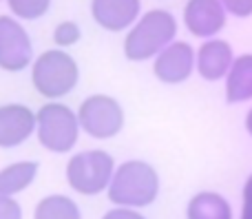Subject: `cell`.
I'll use <instances>...</instances> for the list:
<instances>
[{
    "mask_svg": "<svg viewBox=\"0 0 252 219\" xmlns=\"http://www.w3.org/2000/svg\"><path fill=\"white\" fill-rule=\"evenodd\" d=\"M246 131H248L252 137V109L248 111V115H246Z\"/></svg>",
    "mask_w": 252,
    "mask_h": 219,
    "instance_id": "cell-23",
    "label": "cell"
},
{
    "mask_svg": "<svg viewBox=\"0 0 252 219\" xmlns=\"http://www.w3.org/2000/svg\"><path fill=\"white\" fill-rule=\"evenodd\" d=\"M188 219H232V206L223 195L213 190H201L192 195L186 206Z\"/></svg>",
    "mask_w": 252,
    "mask_h": 219,
    "instance_id": "cell-14",
    "label": "cell"
},
{
    "mask_svg": "<svg viewBox=\"0 0 252 219\" xmlns=\"http://www.w3.org/2000/svg\"><path fill=\"white\" fill-rule=\"evenodd\" d=\"M102 219H146L142 213H137V208H126V206H115L109 213H104Z\"/></svg>",
    "mask_w": 252,
    "mask_h": 219,
    "instance_id": "cell-21",
    "label": "cell"
},
{
    "mask_svg": "<svg viewBox=\"0 0 252 219\" xmlns=\"http://www.w3.org/2000/svg\"><path fill=\"white\" fill-rule=\"evenodd\" d=\"M252 100V53L237 56L226 73V102L241 104Z\"/></svg>",
    "mask_w": 252,
    "mask_h": 219,
    "instance_id": "cell-13",
    "label": "cell"
},
{
    "mask_svg": "<svg viewBox=\"0 0 252 219\" xmlns=\"http://www.w3.org/2000/svg\"><path fill=\"white\" fill-rule=\"evenodd\" d=\"M35 131V113L25 104L0 106V149L25 144Z\"/></svg>",
    "mask_w": 252,
    "mask_h": 219,
    "instance_id": "cell-10",
    "label": "cell"
},
{
    "mask_svg": "<svg viewBox=\"0 0 252 219\" xmlns=\"http://www.w3.org/2000/svg\"><path fill=\"white\" fill-rule=\"evenodd\" d=\"M33 62V44L27 29L13 16H0V69L25 71Z\"/></svg>",
    "mask_w": 252,
    "mask_h": 219,
    "instance_id": "cell-7",
    "label": "cell"
},
{
    "mask_svg": "<svg viewBox=\"0 0 252 219\" xmlns=\"http://www.w3.org/2000/svg\"><path fill=\"white\" fill-rule=\"evenodd\" d=\"M33 219H82L78 204L66 195H49L38 202Z\"/></svg>",
    "mask_w": 252,
    "mask_h": 219,
    "instance_id": "cell-16",
    "label": "cell"
},
{
    "mask_svg": "<svg viewBox=\"0 0 252 219\" xmlns=\"http://www.w3.org/2000/svg\"><path fill=\"white\" fill-rule=\"evenodd\" d=\"M80 38H82V31H80L78 22H73V20H64L53 29V42L60 49L73 47V44L80 42Z\"/></svg>",
    "mask_w": 252,
    "mask_h": 219,
    "instance_id": "cell-18",
    "label": "cell"
},
{
    "mask_svg": "<svg viewBox=\"0 0 252 219\" xmlns=\"http://www.w3.org/2000/svg\"><path fill=\"white\" fill-rule=\"evenodd\" d=\"M80 131L95 140H111L124 128V109L115 97L95 93L89 95L78 109Z\"/></svg>",
    "mask_w": 252,
    "mask_h": 219,
    "instance_id": "cell-6",
    "label": "cell"
},
{
    "mask_svg": "<svg viewBox=\"0 0 252 219\" xmlns=\"http://www.w3.org/2000/svg\"><path fill=\"white\" fill-rule=\"evenodd\" d=\"M232 62H235V53H232L230 42L221 38H210L201 42V47L195 53L197 73L208 82H217V80L226 78Z\"/></svg>",
    "mask_w": 252,
    "mask_h": 219,
    "instance_id": "cell-11",
    "label": "cell"
},
{
    "mask_svg": "<svg viewBox=\"0 0 252 219\" xmlns=\"http://www.w3.org/2000/svg\"><path fill=\"white\" fill-rule=\"evenodd\" d=\"M38 162H16L0 171V197H13L33 184Z\"/></svg>",
    "mask_w": 252,
    "mask_h": 219,
    "instance_id": "cell-15",
    "label": "cell"
},
{
    "mask_svg": "<svg viewBox=\"0 0 252 219\" xmlns=\"http://www.w3.org/2000/svg\"><path fill=\"white\" fill-rule=\"evenodd\" d=\"M142 0H91V16L102 29L124 31L135 25Z\"/></svg>",
    "mask_w": 252,
    "mask_h": 219,
    "instance_id": "cell-12",
    "label": "cell"
},
{
    "mask_svg": "<svg viewBox=\"0 0 252 219\" xmlns=\"http://www.w3.org/2000/svg\"><path fill=\"white\" fill-rule=\"evenodd\" d=\"M195 71V49L184 40H173L155 56L153 73L164 84H182Z\"/></svg>",
    "mask_w": 252,
    "mask_h": 219,
    "instance_id": "cell-8",
    "label": "cell"
},
{
    "mask_svg": "<svg viewBox=\"0 0 252 219\" xmlns=\"http://www.w3.org/2000/svg\"><path fill=\"white\" fill-rule=\"evenodd\" d=\"M239 219H252V175L244 184V206H241Z\"/></svg>",
    "mask_w": 252,
    "mask_h": 219,
    "instance_id": "cell-22",
    "label": "cell"
},
{
    "mask_svg": "<svg viewBox=\"0 0 252 219\" xmlns=\"http://www.w3.org/2000/svg\"><path fill=\"white\" fill-rule=\"evenodd\" d=\"M113 171L115 159L106 151H82V153H75L66 164V182L78 195L93 197L109 188Z\"/></svg>",
    "mask_w": 252,
    "mask_h": 219,
    "instance_id": "cell-5",
    "label": "cell"
},
{
    "mask_svg": "<svg viewBox=\"0 0 252 219\" xmlns=\"http://www.w3.org/2000/svg\"><path fill=\"white\" fill-rule=\"evenodd\" d=\"M184 25L195 38H215L226 27V9L219 0H188Z\"/></svg>",
    "mask_w": 252,
    "mask_h": 219,
    "instance_id": "cell-9",
    "label": "cell"
},
{
    "mask_svg": "<svg viewBox=\"0 0 252 219\" xmlns=\"http://www.w3.org/2000/svg\"><path fill=\"white\" fill-rule=\"evenodd\" d=\"M106 195H109L111 204H115V206H151L159 195V175L148 162L128 159V162H122L113 171Z\"/></svg>",
    "mask_w": 252,
    "mask_h": 219,
    "instance_id": "cell-1",
    "label": "cell"
},
{
    "mask_svg": "<svg viewBox=\"0 0 252 219\" xmlns=\"http://www.w3.org/2000/svg\"><path fill=\"white\" fill-rule=\"evenodd\" d=\"M0 219H22V208L13 197H0Z\"/></svg>",
    "mask_w": 252,
    "mask_h": 219,
    "instance_id": "cell-20",
    "label": "cell"
},
{
    "mask_svg": "<svg viewBox=\"0 0 252 219\" xmlns=\"http://www.w3.org/2000/svg\"><path fill=\"white\" fill-rule=\"evenodd\" d=\"M226 9V13H232L237 18L252 16V0H219Z\"/></svg>",
    "mask_w": 252,
    "mask_h": 219,
    "instance_id": "cell-19",
    "label": "cell"
},
{
    "mask_svg": "<svg viewBox=\"0 0 252 219\" xmlns=\"http://www.w3.org/2000/svg\"><path fill=\"white\" fill-rule=\"evenodd\" d=\"M38 142L51 153H69L80 137L78 113L58 100H49L35 113Z\"/></svg>",
    "mask_w": 252,
    "mask_h": 219,
    "instance_id": "cell-4",
    "label": "cell"
},
{
    "mask_svg": "<svg viewBox=\"0 0 252 219\" xmlns=\"http://www.w3.org/2000/svg\"><path fill=\"white\" fill-rule=\"evenodd\" d=\"M7 7L18 20H38L51 9V0H7Z\"/></svg>",
    "mask_w": 252,
    "mask_h": 219,
    "instance_id": "cell-17",
    "label": "cell"
},
{
    "mask_svg": "<svg viewBox=\"0 0 252 219\" xmlns=\"http://www.w3.org/2000/svg\"><path fill=\"white\" fill-rule=\"evenodd\" d=\"M177 35V20L166 9H151L135 20L124 38V56L130 62L155 58Z\"/></svg>",
    "mask_w": 252,
    "mask_h": 219,
    "instance_id": "cell-2",
    "label": "cell"
},
{
    "mask_svg": "<svg viewBox=\"0 0 252 219\" xmlns=\"http://www.w3.org/2000/svg\"><path fill=\"white\" fill-rule=\"evenodd\" d=\"M80 80V66L64 49H49L40 53L31 66V84L47 100L69 95Z\"/></svg>",
    "mask_w": 252,
    "mask_h": 219,
    "instance_id": "cell-3",
    "label": "cell"
}]
</instances>
